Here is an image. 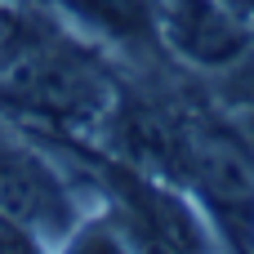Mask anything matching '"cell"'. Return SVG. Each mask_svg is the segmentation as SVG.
Listing matches in <instances>:
<instances>
[{
  "instance_id": "obj_9",
  "label": "cell",
  "mask_w": 254,
  "mask_h": 254,
  "mask_svg": "<svg viewBox=\"0 0 254 254\" xmlns=\"http://www.w3.org/2000/svg\"><path fill=\"white\" fill-rule=\"evenodd\" d=\"M219 4H228V9H232V13L254 31V0H219Z\"/></svg>"
},
{
  "instance_id": "obj_2",
  "label": "cell",
  "mask_w": 254,
  "mask_h": 254,
  "mask_svg": "<svg viewBox=\"0 0 254 254\" xmlns=\"http://www.w3.org/2000/svg\"><path fill=\"white\" fill-rule=\"evenodd\" d=\"M183 183L201 196V205L214 214L219 232L232 246H250L254 241V165L237 147V138L223 143L219 134L196 129Z\"/></svg>"
},
{
  "instance_id": "obj_7",
  "label": "cell",
  "mask_w": 254,
  "mask_h": 254,
  "mask_svg": "<svg viewBox=\"0 0 254 254\" xmlns=\"http://www.w3.org/2000/svg\"><path fill=\"white\" fill-rule=\"evenodd\" d=\"M214 76H219V80H214V94H219L228 107L250 112L254 107V40L228 63V67H219Z\"/></svg>"
},
{
  "instance_id": "obj_6",
  "label": "cell",
  "mask_w": 254,
  "mask_h": 254,
  "mask_svg": "<svg viewBox=\"0 0 254 254\" xmlns=\"http://www.w3.org/2000/svg\"><path fill=\"white\" fill-rule=\"evenodd\" d=\"M76 27L103 36L107 45L147 58L161 45V0H58Z\"/></svg>"
},
{
  "instance_id": "obj_4",
  "label": "cell",
  "mask_w": 254,
  "mask_h": 254,
  "mask_svg": "<svg viewBox=\"0 0 254 254\" xmlns=\"http://www.w3.org/2000/svg\"><path fill=\"white\" fill-rule=\"evenodd\" d=\"M161 40L183 63L219 71L254 40V31L219 0H161Z\"/></svg>"
},
{
  "instance_id": "obj_8",
  "label": "cell",
  "mask_w": 254,
  "mask_h": 254,
  "mask_svg": "<svg viewBox=\"0 0 254 254\" xmlns=\"http://www.w3.org/2000/svg\"><path fill=\"white\" fill-rule=\"evenodd\" d=\"M237 147L246 152V161L254 165V107L237 116Z\"/></svg>"
},
{
  "instance_id": "obj_3",
  "label": "cell",
  "mask_w": 254,
  "mask_h": 254,
  "mask_svg": "<svg viewBox=\"0 0 254 254\" xmlns=\"http://www.w3.org/2000/svg\"><path fill=\"white\" fill-rule=\"evenodd\" d=\"M0 214L13 219L22 232L40 237H63L76 219V205L58 183V174L49 170V161L22 138H13L4 125H0Z\"/></svg>"
},
{
  "instance_id": "obj_1",
  "label": "cell",
  "mask_w": 254,
  "mask_h": 254,
  "mask_svg": "<svg viewBox=\"0 0 254 254\" xmlns=\"http://www.w3.org/2000/svg\"><path fill=\"white\" fill-rule=\"evenodd\" d=\"M0 107L45 125H98L112 107V85L98 63L40 18H0Z\"/></svg>"
},
{
  "instance_id": "obj_5",
  "label": "cell",
  "mask_w": 254,
  "mask_h": 254,
  "mask_svg": "<svg viewBox=\"0 0 254 254\" xmlns=\"http://www.w3.org/2000/svg\"><path fill=\"white\" fill-rule=\"evenodd\" d=\"M107 188L116 192V201L125 205L129 214V228L138 237H147L152 246H170V250H188V246H201V232L192 223V214L183 210V201H174L170 192H161L152 179H138L134 165H116V161H103L98 165Z\"/></svg>"
}]
</instances>
